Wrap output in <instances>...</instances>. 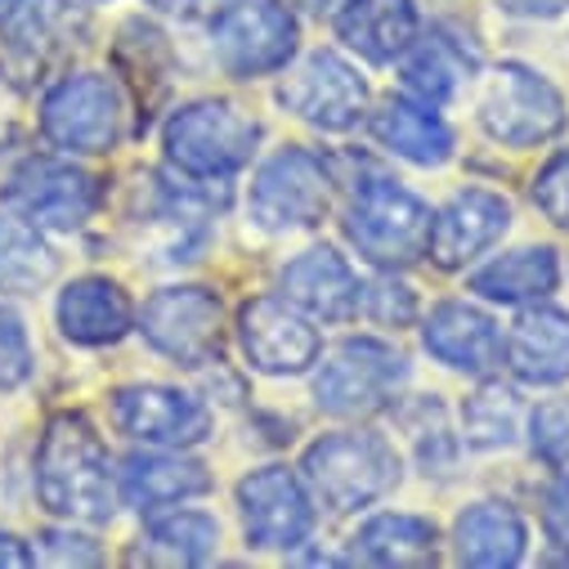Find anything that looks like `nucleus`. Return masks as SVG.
I'll return each mask as SVG.
<instances>
[{"instance_id":"nucleus-1","label":"nucleus","mask_w":569,"mask_h":569,"mask_svg":"<svg viewBox=\"0 0 569 569\" xmlns=\"http://www.w3.org/2000/svg\"><path fill=\"white\" fill-rule=\"evenodd\" d=\"M37 493L46 511L63 520L103 525L117 511V480L108 467V449L81 412L50 417L37 449Z\"/></svg>"},{"instance_id":"nucleus-2","label":"nucleus","mask_w":569,"mask_h":569,"mask_svg":"<svg viewBox=\"0 0 569 569\" xmlns=\"http://www.w3.org/2000/svg\"><path fill=\"white\" fill-rule=\"evenodd\" d=\"M301 480L328 511L346 516V511L372 507L377 498H386L395 489L399 458L372 431H337L306 449Z\"/></svg>"},{"instance_id":"nucleus-3","label":"nucleus","mask_w":569,"mask_h":569,"mask_svg":"<svg viewBox=\"0 0 569 569\" xmlns=\"http://www.w3.org/2000/svg\"><path fill=\"white\" fill-rule=\"evenodd\" d=\"M256 144H260V126L224 99L184 103L162 130V149H167L171 167H180L193 180L233 176L238 167L251 162Z\"/></svg>"},{"instance_id":"nucleus-4","label":"nucleus","mask_w":569,"mask_h":569,"mask_svg":"<svg viewBox=\"0 0 569 569\" xmlns=\"http://www.w3.org/2000/svg\"><path fill=\"white\" fill-rule=\"evenodd\" d=\"M426 233H431V211L417 193L390 180H368L355 189L346 211V238L355 251L377 269H403L426 256Z\"/></svg>"},{"instance_id":"nucleus-5","label":"nucleus","mask_w":569,"mask_h":569,"mask_svg":"<svg viewBox=\"0 0 569 569\" xmlns=\"http://www.w3.org/2000/svg\"><path fill=\"white\" fill-rule=\"evenodd\" d=\"M403 381H408L403 355H395L381 341L359 337V341H341L323 359L315 377V399L332 417H372L395 403Z\"/></svg>"},{"instance_id":"nucleus-6","label":"nucleus","mask_w":569,"mask_h":569,"mask_svg":"<svg viewBox=\"0 0 569 569\" xmlns=\"http://www.w3.org/2000/svg\"><path fill=\"white\" fill-rule=\"evenodd\" d=\"M332 202V180L323 162L306 149H278L269 162H260L247 211L260 229L288 233V229H315L328 216Z\"/></svg>"},{"instance_id":"nucleus-7","label":"nucleus","mask_w":569,"mask_h":569,"mask_svg":"<svg viewBox=\"0 0 569 569\" xmlns=\"http://www.w3.org/2000/svg\"><path fill=\"white\" fill-rule=\"evenodd\" d=\"M211 41L224 72L264 77L297 54V19L282 0H233L216 10Z\"/></svg>"},{"instance_id":"nucleus-8","label":"nucleus","mask_w":569,"mask_h":569,"mask_svg":"<svg viewBox=\"0 0 569 569\" xmlns=\"http://www.w3.org/2000/svg\"><path fill=\"white\" fill-rule=\"evenodd\" d=\"M480 126L511 149H533L565 126V103L538 72L520 63H502L485 77L480 90Z\"/></svg>"},{"instance_id":"nucleus-9","label":"nucleus","mask_w":569,"mask_h":569,"mask_svg":"<svg viewBox=\"0 0 569 569\" xmlns=\"http://www.w3.org/2000/svg\"><path fill=\"white\" fill-rule=\"evenodd\" d=\"M41 130L54 149L68 153H108L121 139V94L99 72L63 77L41 103Z\"/></svg>"},{"instance_id":"nucleus-10","label":"nucleus","mask_w":569,"mask_h":569,"mask_svg":"<svg viewBox=\"0 0 569 569\" xmlns=\"http://www.w3.org/2000/svg\"><path fill=\"white\" fill-rule=\"evenodd\" d=\"M220 323H224L220 297L207 288H162L139 310L144 341L184 368H202L220 359Z\"/></svg>"},{"instance_id":"nucleus-11","label":"nucleus","mask_w":569,"mask_h":569,"mask_svg":"<svg viewBox=\"0 0 569 569\" xmlns=\"http://www.w3.org/2000/svg\"><path fill=\"white\" fill-rule=\"evenodd\" d=\"M6 207L37 229H77L99 207V184L72 162L59 158H28L0 189Z\"/></svg>"},{"instance_id":"nucleus-12","label":"nucleus","mask_w":569,"mask_h":569,"mask_svg":"<svg viewBox=\"0 0 569 569\" xmlns=\"http://www.w3.org/2000/svg\"><path fill=\"white\" fill-rule=\"evenodd\" d=\"M278 103L297 112L301 121L319 126V130H350L363 121L368 112V81L346 63L337 59L332 50H319L310 59H301L288 77L278 86Z\"/></svg>"},{"instance_id":"nucleus-13","label":"nucleus","mask_w":569,"mask_h":569,"mask_svg":"<svg viewBox=\"0 0 569 569\" xmlns=\"http://www.w3.org/2000/svg\"><path fill=\"white\" fill-rule=\"evenodd\" d=\"M242 529L251 547L264 551H292L315 529V507L306 485L288 467H260L238 485Z\"/></svg>"},{"instance_id":"nucleus-14","label":"nucleus","mask_w":569,"mask_h":569,"mask_svg":"<svg viewBox=\"0 0 569 569\" xmlns=\"http://www.w3.org/2000/svg\"><path fill=\"white\" fill-rule=\"evenodd\" d=\"M112 421L121 436L153 449H193L211 436V412L176 386H126L112 395Z\"/></svg>"},{"instance_id":"nucleus-15","label":"nucleus","mask_w":569,"mask_h":569,"mask_svg":"<svg viewBox=\"0 0 569 569\" xmlns=\"http://www.w3.org/2000/svg\"><path fill=\"white\" fill-rule=\"evenodd\" d=\"M238 346L247 363L264 377H297L319 363V332L292 301L256 297L238 315Z\"/></svg>"},{"instance_id":"nucleus-16","label":"nucleus","mask_w":569,"mask_h":569,"mask_svg":"<svg viewBox=\"0 0 569 569\" xmlns=\"http://www.w3.org/2000/svg\"><path fill=\"white\" fill-rule=\"evenodd\" d=\"M511 224V207L507 198L489 193V189H467L458 198H449L436 216H431V233H426V256L440 269H462L471 264L480 251H489Z\"/></svg>"},{"instance_id":"nucleus-17","label":"nucleus","mask_w":569,"mask_h":569,"mask_svg":"<svg viewBox=\"0 0 569 569\" xmlns=\"http://www.w3.org/2000/svg\"><path fill=\"white\" fill-rule=\"evenodd\" d=\"M86 37V14L72 10V0H14L0 14V41L19 68H46L59 63L68 50H77Z\"/></svg>"},{"instance_id":"nucleus-18","label":"nucleus","mask_w":569,"mask_h":569,"mask_svg":"<svg viewBox=\"0 0 569 569\" xmlns=\"http://www.w3.org/2000/svg\"><path fill=\"white\" fill-rule=\"evenodd\" d=\"M278 288H282V301H292L306 319H319V323H346L359 315V278L332 247L301 251L278 273Z\"/></svg>"},{"instance_id":"nucleus-19","label":"nucleus","mask_w":569,"mask_h":569,"mask_svg":"<svg viewBox=\"0 0 569 569\" xmlns=\"http://www.w3.org/2000/svg\"><path fill=\"white\" fill-rule=\"evenodd\" d=\"M421 341L440 363L458 368V372H471V377H489L498 363H502V332L498 323L467 306V301H445L431 310L421 328Z\"/></svg>"},{"instance_id":"nucleus-20","label":"nucleus","mask_w":569,"mask_h":569,"mask_svg":"<svg viewBox=\"0 0 569 569\" xmlns=\"http://www.w3.org/2000/svg\"><path fill=\"white\" fill-rule=\"evenodd\" d=\"M507 363L525 386L569 381V315L556 306H533L511 323Z\"/></svg>"},{"instance_id":"nucleus-21","label":"nucleus","mask_w":569,"mask_h":569,"mask_svg":"<svg viewBox=\"0 0 569 569\" xmlns=\"http://www.w3.org/2000/svg\"><path fill=\"white\" fill-rule=\"evenodd\" d=\"M130 297L112 278H77L59 297V328L77 346H117L130 332Z\"/></svg>"},{"instance_id":"nucleus-22","label":"nucleus","mask_w":569,"mask_h":569,"mask_svg":"<svg viewBox=\"0 0 569 569\" xmlns=\"http://www.w3.org/2000/svg\"><path fill=\"white\" fill-rule=\"evenodd\" d=\"M337 37L368 63H390L417 41L412 0H346L337 10Z\"/></svg>"},{"instance_id":"nucleus-23","label":"nucleus","mask_w":569,"mask_h":569,"mask_svg":"<svg viewBox=\"0 0 569 569\" xmlns=\"http://www.w3.org/2000/svg\"><path fill=\"white\" fill-rule=\"evenodd\" d=\"M525 547H529V529L520 511L507 502H476L453 525V556L462 565H480V569L520 565Z\"/></svg>"},{"instance_id":"nucleus-24","label":"nucleus","mask_w":569,"mask_h":569,"mask_svg":"<svg viewBox=\"0 0 569 569\" xmlns=\"http://www.w3.org/2000/svg\"><path fill=\"white\" fill-rule=\"evenodd\" d=\"M211 489V476L202 462L189 458H171V453H144L130 458L121 467V493L130 507H139L144 516H158L167 507H180L184 498H198Z\"/></svg>"},{"instance_id":"nucleus-25","label":"nucleus","mask_w":569,"mask_h":569,"mask_svg":"<svg viewBox=\"0 0 569 569\" xmlns=\"http://www.w3.org/2000/svg\"><path fill=\"white\" fill-rule=\"evenodd\" d=\"M377 144L417 167H445L453 158V130L417 99H390L372 117Z\"/></svg>"},{"instance_id":"nucleus-26","label":"nucleus","mask_w":569,"mask_h":569,"mask_svg":"<svg viewBox=\"0 0 569 569\" xmlns=\"http://www.w3.org/2000/svg\"><path fill=\"white\" fill-rule=\"evenodd\" d=\"M560 282V260L551 247H520L498 256L493 264H485L471 278V292H480L485 301H502V306H520V301H542L556 292Z\"/></svg>"},{"instance_id":"nucleus-27","label":"nucleus","mask_w":569,"mask_h":569,"mask_svg":"<svg viewBox=\"0 0 569 569\" xmlns=\"http://www.w3.org/2000/svg\"><path fill=\"white\" fill-rule=\"evenodd\" d=\"M403 94L426 103V108H440L453 99V90L462 86V77L471 72V54L445 37V32H431L426 41H412L403 50Z\"/></svg>"},{"instance_id":"nucleus-28","label":"nucleus","mask_w":569,"mask_h":569,"mask_svg":"<svg viewBox=\"0 0 569 569\" xmlns=\"http://www.w3.org/2000/svg\"><path fill=\"white\" fill-rule=\"evenodd\" d=\"M355 556L372 560V565H436V525L408 516V511H386L372 516L359 533H355Z\"/></svg>"},{"instance_id":"nucleus-29","label":"nucleus","mask_w":569,"mask_h":569,"mask_svg":"<svg viewBox=\"0 0 569 569\" xmlns=\"http://www.w3.org/2000/svg\"><path fill=\"white\" fill-rule=\"evenodd\" d=\"M220 547V525L202 511H176V516H153L149 533L139 538L130 560L139 565H202Z\"/></svg>"},{"instance_id":"nucleus-30","label":"nucleus","mask_w":569,"mask_h":569,"mask_svg":"<svg viewBox=\"0 0 569 569\" xmlns=\"http://www.w3.org/2000/svg\"><path fill=\"white\" fill-rule=\"evenodd\" d=\"M59 260L41 229L23 216H0V292H41L54 278Z\"/></svg>"},{"instance_id":"nucleus-31","label":"nucleus","mask_w":569,"mask_h":569,"mask_svg":"<svg viewBox=\"0 0 569 569\" xmlns=\"http://www.w3.org/2000/svg\"><path fill=\"white\" fill-rule=\"evenodd\" d=\"M520 421H525V408H520L516 390L489 381L462 408V436L471 449H511L520 436Z\"/></svg>"},{"instance_id":"nucleus-32","label":"nucleus","mask_w":569,"mask_h":569,"mask_svg":"<svg viewBox=\"0 0 569 569\" xmlns=\"http://www.w3.org/2000/svg\"><path fill=\"white\" fill-rule=\"evenodd\" d=\"M403 431L412 436V449H417V462L426 471H445L453 462V436H449V421H445V408L436 399H417L399 412Z\"/></svg>"},{"instance_id":"nucleus-33","label":"nucleus","mask_w":569,"mask_h":569,"mask_svg":"<svg viewBox=\"0 0 569 569\" xmlns=\"http://www.w3.org/2000/svg\"><path fill=\"white\" fill-rule=\"evenodd\" d=\"M529 440H533V453L542 462H551V467H565L569 462V395L547 399V403L533 408Z\"/></svg>"},{"instance_id":"nucleus-34","label":"nucleus","mask_w":569,"mask_h":569,"mask_svg":"<svg viewBox=\"0 0 569 569\" xmlns=\"http://www.w3.org/2000/svg\"><path fill=\"white\" fill-rule=\"evenodd\" d=\"M363 297V310H368V319L372 323H381V328H408L412 319H417V297H412V288L408 282H399V278H377V282H368V288H359Z\"/></svg>"},{"instance_id":"nucleus-35","label":"nucleus","mask_w":569,"mask_h":569,"mask_svg":"<svg viewBox=\"0 0 569 569\" xmlns=\"http://www.w3.org/2000/svg\"><path fill=\"white\" fill-rule=\"evenodd\" d=\"M32 377V346L14 310L0 306V390H14Z\"/></svg>"},{"instance_id":"nucleus-36","label":"nucleus","mask_w":569,"mask_h":569,"mask_svg":"<svg viewBox=\"0 0 569 569\" xmlns=\"http://www.w3.org/2000/svg\"><path fill=\"white\" fill-rule=\"evenodd\" d=\"M533 202L538 211L556 224V229H569V153H556L538 180H533Z\"/></svg>"},{"instance_id":"nucleus-37","label":"nucleus","mask_w":569,"mask_h":569,"mask_svg":"<svg viewBox=\"0 0 569 569\" xmlns=\"http://www.w3.org/2000/svg\"><path fill=\"white\" fill-rule=\"evenodd\" d=\"M542 520H547V533H551V542L569 547V476H560V480L547 489V502H542Z\"/></svg>"},{"instance_id":"nucleus-38","label":"nucleus","mask_w":569,"mask_h":569,"mask_svg":"<svg viewBox=\"0 0 569 569\" xmlns=\"http://www.w3.org/2000/svg\"><path fill=\"white\" fill-rule=\"evenodd\" d=\"M41 542H46V556H50L54 565H68V560H72V565H94V560H99V551H94V547H81L86 538H77V533H46Z\"/></svg>"},{"instance_id":"nucleus-39","label":"nucleus","mask_w":569,"mask_h":569,"mask_svg":"<svg viewBox=\"0 0 569 569\" xmlns=\"http://www.w3.org/2000/svg\"><path fill=\"white\" fill-rule=\"evenodd\" d=\"M158 14H171L180 23H198V19H216L220 0H149Z\"/></svg>"},{"instance_id":"nucleus-40","label":"nucleus","mask_w":569,"mask_h":569,"mask_svg":"<svg viewBox=\"0 0 569 569\" xmlns=\"http://www.w3.org/2000/svg\"><path fill=\"white\" fill-rule=\"evenodd\" d=\"M507 14H525V19H556L569 10V0H498Z\"/></svg>"},{"instance_id":"nucleus-41","label":"nucleus","mask_w":569,"mask_h":569,"mask_svg":"<svg viewBox=\"0 0 569 569\" xmlns=\"http://www.w3.org/2000/svg\"><path fill=\"white\" fill-rule=\"evenodd\" d=\"M0 565H32L28 547H23L14 533H0Z\"/></svg>"},{"instance_id":"nucleus-42","label":"nucleus","mask_w":569,"mask_h":569,"mask_svg":"<svg viewBox=\"0 0 569 569\" xmlns=\"http://www.w3.org/2000/svg\"><path fill=\"white\" fill-rule=\"evenodd\" d=\"M10 6H14V0H0V14H6V10H10Z\"/></svg>"}]
</instances>
